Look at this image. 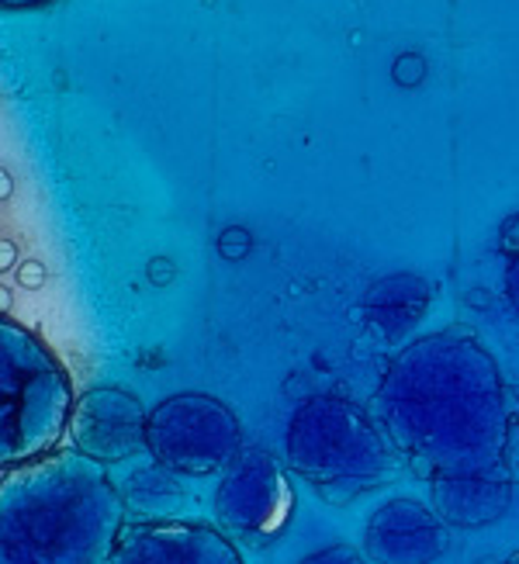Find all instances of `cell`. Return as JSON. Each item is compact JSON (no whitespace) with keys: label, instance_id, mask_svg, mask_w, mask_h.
Listing matches in <instances>:
<instances>
[{"label":"cell","instance_id":"obj_1","mask_svg":"<svg viewBox=\"0 0 519 564\" xmlns=\"http://www.w3.org/2000/svg\"><path fill=\"white\" fill-rule=\"evenodd\" d=\"M370 412L426 481L506 468L509 391L496 357L467 329L406 343L385 367Z\"/></svg>","mask_w":519,"mask_h":564},{"label":"cell","instance_id":"obj_2","mask_svg":"<svg viewBox=\"0 0 519 564\" xmlns=\"http://www.w3.org/2000/svg\"><path fill=\"white\" fill-rule=\"evenodd\" d=\"M129 502L108 468L53 451L0 478V564H108Z\"/></svg>","mask_w":519,"mask_h":564},{"label":"cell","instance_id":"obj_3","mask_svg":"<svg viewBox=\"0 0 519 564\" xmlns=\"http://www.w3.org/2000/svg\"><path fill=\"white\" fill-rule=\"evenodd\" d=\"M284 464L326 502L346 506L388 485L406 460L375 412L339 395H312L284 426Z\"/></svg>","mask_w":519,"mask_h":564},{"label":"cell","instance_id":"obj_4","mask_svg":"<svg viewBox=\"0 0 519 564\" xmlns=\"http://www.w3.org/2000/svg\"><path fill=\"white\" fill-rule=\"evenodd\" d=\"M73 381L45 339L0 318V468L60 451L73 420Z\"/></svg>","mask_w":519,"mask_h":564},{"label":"cell","instance_id":"obj_5","mask_svg":"<svg viewBox=\"0 0 519 564\" xmlns=\"http://www.w3.org/2000/svg\"><path fill=\"white\" fill-rule=\"evenodd\" d=\"M145 451L173 475L205 478L226 471L242 451V426L221 399L205 391H177L150 409Z\"/></svg>","mask_w":519,"mask_h":564},{"label":"cell","instance_id":"obj_6","mask_svg":"<svg viewBox=\"0 0 519 564\" xmlns=\"http://www.w3.org/2000/svg\"><path fill=\"white\" fill-rule=\"evenodd\" d=\"M281 464L263 447H242L215 488V520L233 541L267 547L288 530L294 512V488Z\"/></svg>","mask_w":519,"mask_h":564},{"label":"cell","instance_id":"obj_7","mask_svg":"<svg viewBox=\"0 0 519 564\" xmlns=\"http://www.w3.org/2000/svg\"><path fill=\"white\" fill-rule=\"evenodd\" d=\"M145 420L150 412L126 388H90L77 395L69 420V444L101 464L129 460L145 451Z\"/></svg>","mask_w":519,"mask_h":564},{"label":"cell","instance_id":"obj_8","mask_svg":"<svg viewBox=\"0 0 519 564\" xmlns=\"http://www.w3.org/2000/svg\"><path fill=\"white\" fill-rule=\"evenodd\" d=\"M108 564H242L226 530L194 520H142L118 536Z\"/></svg>","mask_w":519,"mask_h":564},{"label":"cell","instance_id":"obj_9","mask_svg":"<svg viewBox=\"0 0 519 564\" xmlns=\"http://www.w3.org/2000/svg\"><path fill=\"white\" fill-rule=\"evenodd\" d=\"M451 547V527L419 499L399 496L375 509L364 527V554L375 564H433Z\"/></svg>","mask_w":519,"mask_h":564},{"label":"cell","instance_id":"obj_10","mask_svg":"<svg viewBox=\"0 0 519 564\" xmlns=\"http://www.w3.org/2000/svg\"><path fill=\"white\" fill-rule=\"evenodd\" d=\"M430 502L447 527L482 530L499 523L512 506V475L485 471V475H457L430 481Z\"/></svg>","mask_w":519,"mask_h":564},{"label":"cell","instance_id":"obj_11","mask_svg":"<svg viewBox=\"0 0 519 564\" xmlns=\"http://www.w3.org/2000/svg\"><path fill=\"white\" fill-rule=\"evenodd\" d=\"M430 299H433V288L419 274H412V271L388 274L370 284L364 294V305H360L364 326L381 343L394 347V343L412 336V329L426 318Z\"/></svg>","mask_w":519,"mask_h":564},{"label":"cell","instance_id":"obj_12","mask_svg":"<svg viewBox=\"0 0 519 564\" xmlns=\"http://www.w3.org/2000/svg\"><path fill=\"white\" fill-rule=\"evenodd\" d=\"M126 492V502L142 509V512H166L181 506V485L173 481V471L156 464V468L136 471L129 478V485L121 488Z\"/></svg>","mask_w":519,"mask_h":564},{"label":"cell","instance_id":"obj_13","mask_svg":"<svg viewBox=\"0 0 519 564\" xmlns=\"http://www.w3.org/2000/svg\"><path fill=\"white\" fill-rule=\"evenodd\" d=\"M299 564H375L364 551L357 547H346V544H333V547H323V551H312L305 554Z\"/></svg>","mask_w":519,"mask_h":564},{"label":"cell","instance_id":"obj_14","mask_svg":"<svg viewBox=\"0 0 519 564\" xmlns=\"http://www.w3.org/2000/svg\"><path fill=\"white\" fill-rule=\"evenodd\" d=\"M502 288H506V299H509V305L519 312V253H512V260L506 263Z\"/></svg>","mask_w":519,"mask_h":564},{"label":"cell","instance_id":"obj_15","mask_svg":"<svg viewBox=\"0 0 519 564\" xmlns=\"http://www.w3.org/2000/svg\"><path fill=\"white\" fill-rule=\"evenodd\" d=\"M8 11H24V8H39V4H48V0H0Z\"/></svg>","mask_w":519,"mask_h":564}]
</instances>
